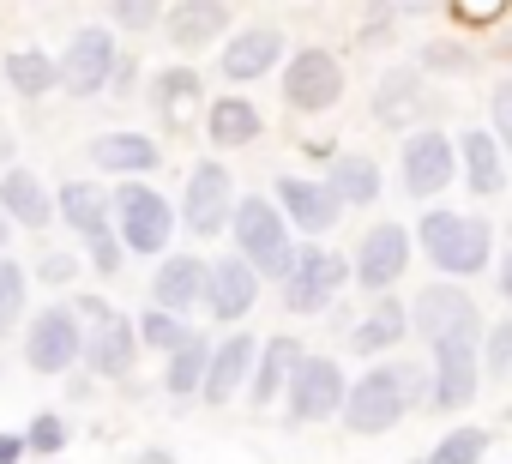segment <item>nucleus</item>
I'll return each mask as SVG.
<instances>
[{"label": "nucleus", "mask_w": 512, "mask_h": 464, "mask_svg": "<svg viewBox=\"0 0 512 464\" xmlns=\"http://www.w3.org/2000/svg\"><path fill=\"white\" fill-rule=\"evenodd\" d=\"M416 332L428 338L434 350V386H428V404L434 410H458L476 398V380H482V314L476 302L458 290V284H428L410 308Z\"/></svg>", "instance_id": "1"}, {"label": "nucleus", "mask_w": 512, "mask_h": 464, "mask_svg": "<svg viewBox=\"0 0 512 464\" xmlns=\"http://www.w3.org/2000/svg\"><path fill=\"white\" fill-rule=\"evenodd\" d=\"M416 248L428 254L434 272L446 278H476L494 260V229L488 217H458V211H428L416 229Z\"/></svg>", "instance_id": "2"}, {"label": "nucleus", "mask_w": 512, "mask_h": 464, "mask_svg": "<svg viewBox=\"0 0 512 464\" xmlns=\"http://www.w3.org/2000/svg\"><path fill=\"white\" fill-rule=\"evenodd\" d=\"M229 229H235L241 260L260 272V278H290V266H296V236H290L284 205H272L266 193H260V199H235Z\"/></svg>", "instance_id": "3"}, {"label": "nucleus", "mask_w": 512, "mask_h": 464, "mask_svg": "<svg viewBox=\"0 0 512 464\" xmlns=\"http://www.w3.org/2000/svg\"><path fill=\"white\" fill-rule=\"evenodd\" d=\"M416 392H422V368H404V362L368 368V374L350 386V398H344L350 434H386V428L404 416V404H410Z\"/></svg>", "instance_id": "4"}, {"label": "nucleus", "mask_w": 512, "mask_h": 464, "mask_svg": "<svg viewBox=\"0 0 512 464\" xmlns=\"http://www.w3.org/2000/svg\"><path fill=\"white\" fill-rule=\"evenodd\" d=\"M73 308L85 320V368L121 380L133 368V356H139V326L121 308H109L103 296H73Z\"/></svg>", "instance_id": "5"}, {"label": "nucleus", "mask_w": 512, "mask_h": 464, "mask_svg": "<svg viewBox=\"0 0 512 464\" xmlns=\"http://www.w3.org/2000/svg\"><path fill=\"white\" fill-rule=\"evenodd\" d=\"M115 217H121V242H127V254H145V260L163 254L169 236H175V211H169V199L151 193V187H139V181H121Z\"/></svg>", "instance_id": "6"}, {"label": "nucleus", "mask_w": 512, "mask_h": 464, "mask_svg": "<svg viewBox=\"0 0 512 464\" xmlns=\"http://www.w3.org/2000/svg\"><path fill=\"white\" fill-rule=\"evenodd\" d=\"M25 362L37 368V374H67L73 362H85V320H79V308H43L37 320H31V332H25Z\"/></svg>", "instance_id": "7"}, {"label": "nucleus", "mask_w": 512, "mask_h": 464, "mask_svg": "<svg viewBox=\"0 0 512 464\" xmlns=\"http://www.w3.org/2000/svg\"><path fill=\"white\" fill-rule=\"evenodd\" d=\"M350 266L332 254V248H296V266L284 278V308L290 314H326L344 290Z\"/></svg>", "instance_id": "8"}, {"label": "nucleus", "mask_w": 512, "mask_h": 464, "mask_svg": "<svg viewBox=\"0 0 512 464\" xmlns=\"http://www.w3.org/2000/svg\"><path fill=\"white\" fill-rule=\"evenodd\" d=\"M284 392H290V416L296 422H326V416H344L350 380H344V368L332 356H302Z\"/></svg>", "instance_id": "9"}, {"label": "nucleus", "mask_w": 512, "mask_h": 464, "mask_svg": "<svg viewBox=\"0 0 512 464\" xmlns=\"http://www.w3.org/2000/svg\"><path fill=\"white\" fill-rule=\"evenodd\" d=\"M398 175H404V193L410 199H434L458 175V145L446 133H434V127L428 133H410L404 139V157H398Z\"/></svg>", "instance_id": "10"}, {"label": "nucleus", "mask_w": 512, "mask_h": 464, "mask_svg": "<svg viewBox=\"0 0 512 464\" xmlns=\"http://www.w3.org/2000/svg\"><path fill=\"white\" fill-rule=\"evenodd\" d=\"M235 217V181L217 157H205L193 175H187V199H181V223L193 236H217V229Z\"/></svg>", "instance_id": "11"}, {"label": "nucleus", "mask_w": 512, "mask_h": 464, "mask_svg": "<svg viewBox=\"0 0 512 464\" xmlns=\"http://www.w3.org/2000/svg\"><path fill=\"white\" fill-rule=\"evenodd\" d=\"M404 266H410V229L404 223H374L362 236V248H356V260H350V278L380 296V290H392L404 278Z\"/></svg>", "instance_id": "12"}, {"label": "nucleus", "mask_w": 512, "mask_h": 464, "mask_svg": "<svg viewBox=\"0 0 512 464\" xmlns=\"http://www.w3.org/2000/svg\"><path fill=\"white\" fill-rule=\"evenodd\" d=\"M115 37L103 31V25H85V31H73V43H67V55H61V85L73 91V97H97L109 79H115Z\"/></svg>", "instance_id": "13"}, {"label": "nucleus", "mask_w": 512, "mask_h": 464, "mask_svg": "<svg viewBox=\"0 0 512 464\" xmlns=\"http://www.w3.org/2000/svg\"><path fill=\"white\" fill-rule=\"evenodd\" d=\"M344 97V67L326 55V49H302V55H290V67H284V103L290 109H332Z\"/></svg>", "instance_id": "14"}, {"label": "nucleus", "mask_w": 512, "mask_h": 464, "mask_svg": "<svg viewBox=\"0 0 512 464\" xmlns=\"http://www.w3.org/2000/svg\"><path fill=\"white\" fill-rule=\"evenodd\" d=\"M253 302H260V272H253L241 254L217 260V266H211V278H205V308H211V320L235 326V320H247V314H253Z\"/></svg>", "instance_id": "15"}, {"label": "nucleus", "mask_w": 512, "mask_h": 464, "mask_svg": "<svg viewBox=\"0 0 512 464\" xmlns=\"http://www.w3.org/2000/svg\"><path fill=\"white\" fill-rule=\"evenodd\" d=\"M278 55H284V31H278V25H247V31H235V37L223 43L217 67H223V79L247 85V79H266V73L278 67Z\"/></svg>", "instance_id": "16"}, {"label": "nucleus", "mask_w": 512, "mask_h": 464, "mask_svg": "<svg viewBox=\"0 0 512 464\" xmlns=\"http://www.w3.org/2000/svg\"><path fill=\"white\" fill-rule=\"evenodd\" d=\"M278 205L296 229H308V236H326V229L344 217V199L332 193V181H302V175H284L278 181Z\"/></svg>", "instance_id": "17"}, {"label": "nucleus", "mask_w": 512, "mask_h": 464, "mask_svg": "<svg viewBox=\"0 0 512 464\" xmlns=\"http://www.w3.org/2000/svg\"><path fill=\"white\" fill-rule=\"evenodd\" d=\"M163 31H169V43H175L181 55L211 49V43L229 31V7H223V0H181V7L163 13Z\"/></svg>", "instance_id": "18"}, {"label": "nucleus", "mask_w": 512, "mask_h": 464, "mask_svg": "<svg viewBox=\"0 0 512 464\" xmlns=\"http://www.w3.org/2000/svg\"><path fill=\"white\" fill-rule=\"evenodd\" d=\"M253 362H260V338H247V332L223 338V344L211 350V368H205V392H199V398L229 404V398L241 392V380H253Z\"/></svg>", "instance_id": "19"}, {"label": "nucleus", "mask_w": 512, "mask_h": 464, "mask_svg": "<svg viewBox=\"0 0 512 464\" xmlns=\"http://www.w3.org/2000/svg\"><path fill=\"white\" fill-rule=\"evenodd\" d=\"M205 278H211V266H205V260L175 254V260H163V266H157V278H151V302H157V308L187 314L193 302H205Z\"/></svg>", "instance_id": "20"}, {"label": "nucleus", "mask_w": 512, "mask_h": 464, "mask_svg": "<svg viewBox=\"0 0 512 464\" xmlns=\"http://www.w3.org/2000/svg\"><path fill=\"white\" fill-rule=\"evenodd\" d=\"M91 163L109 169V175H151L163 163V151L145 133H97L91 139Z\"/></svg>", "instance_id": "21"}, {"label": "nucleus", "mask_w": 512, "mask_h": 464, "mask_svg": "<svg viewBox=\"0 0 512 464\" xmlns=\"http://www.w3.org/2000/svg\"><path fill=\"white\" fill-rule=\"evenodd\" d=\"M205 133H211L217 151H241V145H253V139L266 133V115L253 109L247 97H217L205 109Z\"/></svg>", "instance_id": "22"}, {"label": "nucleus", "mask_w": 512, "mask_h": 464, "mask_svg": "<svg viewBox=\"0 0 512 464\" xmlns=\"http://www.w3.org/2000/svg\"><path fill=\"white\" fill-rule=\"evenodd\" d=\"M55 211H61V223L73 229V236H103L109 229V211H115V193H103V187H91V181H67L61 193H55Z\"/></svg>", "instance_id": "23"}, {"label": "nucleus", "mask_w": 512, "mask_h": 464, "mask_svg": "<svg viewBox=\"0 0 512 464\" xmlns=\"http://www.w3.org/2000/svg\"><path fill=\"white\" fill-rule=\"evenodd\" d=\"M0 211H7L13 223H25V229H43L49 217H61L55 199H49V187L31 169H7V175H0Z\"/></svg>", "instance_id": "24"}, {"label": "nucleus", "mask_w": 512, "mask_h": 464, "mask_svg": "<svg viewBox=\"0 0 512 464\" xmlns=\"http://www.w3.org/2000/svg\"><path fill=\"white\" fill-rule=\"evenodd\" d=\"M302 356H308V350H302L296 338H266L260 362H253V380H247V398L266 410V404L290 386V374H296V362H302Z\"/></svg>", "instance_id": "25"}, {"label": "nucleus", "mask_w": 512, "mask_h": 464, "mask_svg": "<svg viewBox=\"0 0 512 464\" xmlns=\"http://www.w3.org/2000/svg\"><path fill=\"white\" fill-rule=\"evenodd\" d=\"M458 163H464L476 199H494V193L506 187V151H500L494 133H464V139H458Z\"/></svg>", "instance_id": "26"}, {"label": "nucleus", "mask_w": 512, "mask_h": 464, "mask_svg": "<svg viewBox=\"0 0 512 464\" xmlns=\"http://www.w3.org/2000/svg\"><path fill=\"white\" fill-rule=\"evenodd\" d=\"M332 193L344 199V205H374L380 199V187H386V175H380V163L374 157H362V151H344V157H332Z\"/></svg>", "instance_id": "27"}, {"label": "nucleus", "mask_w": 512, "mask_h": 464, "mask_svg": "<svg viewBox=\"0 0 512 464\" xmlns=\"http://www.w3.org/2000/svg\"><path fill=\"white\" fill-rule=\"evenodd\" d=\"M404 332H410V314H404V302L398 296H380L374 302V314L350 332V344L362 350V356H380V350H392V344H404Z\"/></svg>", "instance_id": "28"}, {"label": "nucleus", "mask_w": 512, "mask_h": 464, "mask_svg": "<svg viewBox=\"0 0 512 464\" xmlns=\"http://www.w3.org/2000/svg\"><path fill=\"white\" fill-rule=\"evenodd\" d=\"M7 85H13L25 103H37V97H49V91L61 85V61L43 55V49H13V55H7Z\"/></svg>", "instance_id": "29"}, {"label": "nucleus", "mask_w": 512, "mask_h": 464, "mask_svg": "<svg viewBox=\"0 0 512 464\" xmlns=\"http://www.w3.org/2000/svg\"><path fill=\"white\" fill-rule=\"evenodd\" d=\"M205 368H211V344H181L175 356H169V368H163V392L169 398H193V392H205Z\"/></svg>", "instance_id": "30"}, {"label": "nucleus", "mask_w": 512, "mask_h": 464, "mask_svg": "<svg viewBox=\"0 0 512 464\" xmlns=\"http://www.w3.org/2000/svg\"><path fill=\"white\" fill-rule=\"evenodd\" d=\"M422 103V73H410V67H398V73H386L380 79V97H374V115L380 121H404V109H416Z\"/></svg>", "instance_id": "31"}, {"label": "nucleus", "mask_w": 512, "mask_h": 464, "mask_svg": "<svg viewBox=\"0 0 512 464\" xmlns=\"http://www.w3.org/2000/svg\"><path fill=\"white\" fill-rule=\"evenodd\" d=\"M151 103H157L163 115H181L187 103H199V73H193V67H163V73L151 79Z\"/></svg>", "instance_id": "32"}, {"label": "nucleus", "mask_w": 512, "mask_h": 464, "mask_svg": "<svg viewBox=\"0 0 512 464\" xmlns=\"http://www.w3.org/2000/svg\"><path fill=\"white\" fill-rule=\"evenodd\" d=\"M139 344H151V350H163V356H175L181 344H193V326L175 314V308H151L145 320H139Z\"/></svg>", "instance_id": "33"}, {"label": "nucleus", "mask_w": 512, "mask_h": 464, "mask_svg": "<svg viewBox=\"0 0 512 464\" xmlns=\"http://www.w3.org/2000/svg\"><path fill=\"white\" fill-rule=\"evenodd\" d=\"M25 296H31V278L19 260H0V338H7L25 314Z\"/></svg>", "instance_id": "34"}, {"label": "nucleus", "mask_w": 512, "mask_h": 464, "mask_svg": "<svg viewBox=\"0 0 512 464\" xmlns=\"http://www.w3.org/2000/svg\"><path fill=\"white\" fill-rule=\"evenodd\" d=\"M482 452H488V434H482V428H458V434H446V440L434 446L428 464H476Z\"/></svg>", "instance_id": "35"}, {"label": "nucleus", "mask_w": 512, "mask_h": 464, "mask_svg": "<svg viewBox=\"0 0 512 464\" xmlns=\"http://www.w3.org/2000/svg\"><path fill=\"white\" fill-rule=\"evenodd\" d=\"M482 368H488L494 380L512 374V320H494V326L482 332Z\"/></svg>", "instance_id": "36"}, {"label": "nucleus", "mask_w": 512, "mask_h": 464, "mask_svg": "<svg viewBox=\"0 0 512 464\" xmlns=\"http://www.w3.org/2000/svg\"><path fill=\"white\" fill-rule=\"evenodd\" d=\"M163 0H109V13H115V25L121 31H151V25H163Z\"/></svg>", "instance_id": "37"}, {"label": "nucleus", "mask_w": 512, "mask_h": 464, "mask_svg": "<svg viewBox=\"0 0 512 464\" xmlns=\"http://www.w3.org/2000/svg\"><path fill=\"white\" fill-rule=\"evenodd\" d=\"M488 115H494V139H500V151L512 157V79H500V85H494Z\"/></svg>", "instance_id": "38"}, {"label": "nucleus", "mask_w": 512, "mask_h": 464, "mask_svg": "<svg viewBox=\"0 0 512 464\" xmlns=\"http://www.w3.org/2000/svg\"><path fill=\"white\" fill-rule=\"evenodd\" d=\"M422 67H428V73H470V49H458V43H428V49H422Z\"/></svg>", "instance_id": "39"}, {"label": "nucleus", "mask_w": 512, "mask_h": 464, "mask_svg": "<svg viewBox=\"0 0 512 464\" xmlns=\"http://www.w3.org/2000/svg\"><path fill=\"white\" fill-rule=\"evenodd\" d=\"M25 446H31V452H61V446H67V422H61V416H37V422L25 428Z\"/></svg>", "instance_id": "40"}, {"label": "nucleus", "mask_w": 512, "mask_h": 464, "mask_svg": "<svg viewBox=\"0 0 512 464\" xmlns=\"http://www.w3.org/2000/svg\"><path fill=\"white\" fill-rule=\"evenodd\" d=\"M85 248H91V266H97L103 278H115V272H121V236H115V229H103V236H91Z\"/></svg>", "instance_id": "41"}, {"label": "nucleus", "mask_w": 512, "mask_h": 464, "mask_svg": "<svg viewBox=\"0 0 512 464\" xmlns=\"http://www.w3.org/2000/svg\"><path fill=\"white\" fill-rule=\"evenodd\" d=\"M368 13H374V25L380 19H416V13H434V0H368Z\"/></svg>", "instance_id": "42"}, {"label": "nucleus", "mask_w": 512, "mask_h": 464, "mask_svg": "<svg viewBox=\"0 0 512 464\" xmlns=\"http://www.w3.org/2000/svg\"><path fill=\"white\" fill-rule=\"evenodd\" d=\"M500 7H506V0H458V7H452V13H464L470 25H482V19H494Z\"/></svg>", "instance_id": "43"}, {"label": "nucleus", "mask_w": 512, "mask_h": 464, "mask_svg": "<svg viewBox=\"0 0 512 464\" xmlns=\"http://www.w3.org/2000/svg\"><path fill=\"white\" fill-rule=\"evenodd\" d=\"M43 278H49V284H67V278H73V260H67V254H49V260H43Z\"/></svg>", "instance_id": "44"}, {"label": "nucleus", "mask_w": 512, "mask_h": 464, "mask_svg": "<svg viewBox=\"0 0 512 464\" xmlns=\"http://www.w3.org/2000/svg\"><path fill=\"white\" fill-rule=\"evenodd\" d=\"M13 458H25V434H0V464H13Z\"/></svg>", "instance_id": "45"}, {"label": "nucleus", "mask_w": 512, "mask_h": 464, "mask_svg": "<svg viewBox=\"0 0 512 464\" xmlns=\"http://www.w3.org/2000/svg\"><path fill=\"white\" fill-rule=\"evenodd\" d=\"M500 296L512 302V248H506V266H500Z\"/></svg>", "instance_id": "46"}, {"label": "nucleus", "mask_w": 512, "mask_h": 464, "mask_svg": "<svg viewBox=\"0 0 512 464\" xmlns=\"http://www.w3.org/2000/svg\"><path fill=\"white\" fill-rule=\"evenodd\" d=\"M139 464H169V458H163V452H145V458H139Z\"/></svg>", "instance_id": "47"}, {"label": "nucleus", "mask_w": 512, "mask_h": 464, "mask_svg": "<svg viewBox=\"0 0 512 464\" xmlns=\"http://www.w3.org/2000/svg\"><path fill=\"white\" fill-rule=\"evenodd\" d=\"M7 223H13V217H0V248H7Z\"/></svg>", "instance_id": "48"}, {"label": "nucleus", "mask_w": 512, "mask_h": 464, "mask_svg": "<svg viewBox=\"0 0 512 464\" xmlns=\"http://www.w3.org/2000/svg\"><path fill=\"white\" fill-rule=\"evenodd\" d=\"M506 242H512V223H506Z\"/></svg>", "instance_id": "49"}, {"label": "nucleus", "mask_w": 512, "mask_h": 464, "mask_svg": "<svg viewBox=\"0 0 512 464\" xmlns=\"http://www.w3.org/2000/svg\"><path fill=\"white\" fill-rule=\"evenodd\" d=\"M506 422H512V410H506Z\"/></svg>", "instance_id": "50"}]
</instances>
